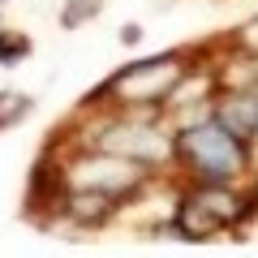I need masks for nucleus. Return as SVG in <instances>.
Segmentation results:
<instances>
[{
  "instance_id": "f03ea898",
  "label": "nucleus",
  "mask_w": 258,
  "mask_h": 258,
  "mask_svg": "<svg viewBox=\"0 0 258 258\" xmlns=\"http://www.w3.org/2000/svg\"><path fill=\"white\" fill-rule=\"evenodd\" d=\"M185 74V64L176 60V52L168 56H142V60L125 64L120 74H112L103 82L99 95H116L125 108H142V103H164L168 91L176 86V78Z\"/></svg>"
},
{
  "instance_id": "6e6552de",
  "label": "nucleus",
  "mask_w": 258,
  "mask_h": 258,
  "mask_svg": "<svg viewBox=\"0 0 258 258\" xmlns=\"http://www.w3.org/2000/svg\"><path fill=\"white\" fill-rule=\"evenodd\" d=\"M26 56H30V39L0 26V64H18V60H26Z\"/></svg>"
},
{
  "instance_id": "20e7f679",
  "label": "nucleus",
  "mask_w": 258,
  "mask_h": 258,
  "mask_svg": "<svg viewBox=\"0 0 258 258\" xmlns=\"http://www.w3.org/2000/svg\"><path fill=\"white\" fill-rule=\"evenodd\" d=\"M224 185L228 181H198V189L189 194L194 207H198L220 232L232 228V224H241L249 211H254V194H232V189H224Z\"/></svg>"
},
{
  "instance_id": "7ed1b4c3",
  "label": "nucleus",
  "mask_w": 258,
  "mask_h": 258,
  "mask_svg": "<svg viewBox=\"0 0 258 258\" xmlns=\"http://www.w3.org/2000/svg\"><path fill=\"white\" fill-rule=\"evenodd\" d=\"M95 147L112 151V155H120V159H134V164H142V168H155V164H164V159L176 155V134H168L164 125L116 120V125H108L99 138H95Z\"/></svg>"
},
{
  "instance_id": "0eeeda50",
  "label": "nucleus",
  "mask_w": 258,
  "mask_h": 258,
  "mask_svg": "<svg viewBox=\"0 0 258 258\" xmlns=\"http://www.w3.org/2000/svg\"><path fill=\"white\" fill-rule=\"evenodd\" d=\"M99 9H103V0H64L60 5V26L78 30V26H86V22L99 18Z\"/></svg>"
},
{
  "instance_id": "1a4fd4ad",
  "label": "nucleus",
  "mask_w": 258,
  "mask_h": 258,
  "mask_svg": "<svg viewBox=\"0 0 258 258\" xmlns=\"http://www.w3.org/2000/svg\"><path fill=\"white\" fill-rule=\"evenodd\" d=\"M138 39H142V26H125L120 30V43H138Z\"/></svg>"
},
{
  "instance_id": "39448f33",
  "label": "nucleus",
  "mask_w": 258,
  "mask_h": 258,
  "mask_svg": "<svg viewBox=\"0 0 258 258\" xmlns=\"http://www.w3.org/2000/svg\"><path fill=\"white\" fill-rule=\"evenodd\" d=\"M120 194H108V189H95V185H74V189L60 198L64 215L78 224V228H103L112 215L120 211Z\"/></svg>"
},
{
  "instance_id": "423d86ee",
  "label": "nucleus",
  "mask_w": 258,
  "mask_h": 258,
  "mask_svg": "<svg viewBox=\"0 0 258 258\" xmlns=\"http://www.w3.org/2000/svg\"><path fill=\"white\" fill-rule=\"evenodd\" d=\"M30 112H35V99L26 91H0V134L13 129L18 120H26Z\"/></svg>"
},
{
  "instance_id": "f257e3e1",
  "label": "nucleus",
  "mask_w": 258,
  "mask_h": 258,
  "mask_svg": "<svg viewBox=\"0 0 258 258\" xmlns=\"http://www.w3.org/2000/svg\"><path fill=\"white\" fill-rule=\"evenodd\" d=\"M176 159H185L198 181H232L249 168V142L215 116H203L176 129Z\"/></svg>"
},
{
  "instance_id": "9d476101",
  "label": "nucleus",
  "mask_w": 258,
  "mask_h": 258,
  "mask_svg": "<svg viewBox=\"0 0 258 258\" xmlns=\"http://www.w3.org/2000/svg\"><path fill=\"white\" fill-rule=\"evenodd\" d=\"M0 5H5V0H0Z\"/></svg>"
}]
</instances>
